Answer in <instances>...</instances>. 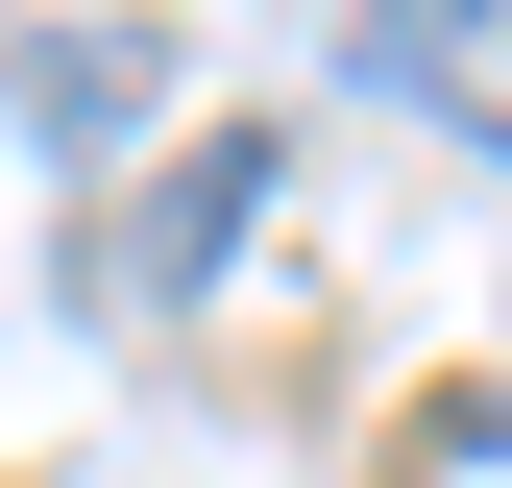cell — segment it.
I'll return each instance as SVG.
<instances>
[{"mask_svg":"<svg viewBox=\"0 0 512 488\" xmlns=\"http://www.w3.org/2000/svg\"><path fill=\"white\" fill-rule=\"evenodd\" d=\"M244 220H269V122H220V147H171V196L122 220V269H147V293H196L220 244H244Z\"/></svg>","mask_w":512,"mask_h":488,"instance_id":"cell-1","label":"cell"},{"mask_svg":"<svg viewBox=\"0 0 512 488\" xmlns=\"http://www.w3.org/2000/svg\"><path fill=\"white\" fill-rule=\"evenodd\" d=\"M147 74H171L147 25H74V49L25 74V122H49V147H98V122H147Z\"/></svg>","mask_w":512,"mask_h":488,"instance_id":"cell-2","label":"cell"}]
</instances>
